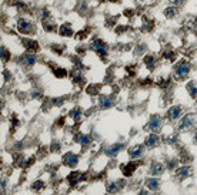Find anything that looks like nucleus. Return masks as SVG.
<instances>
[{"mask_svg": "<svg viewBox=\"0 0 197 195\" xmlns=\"http://www.w3.org/2000/svg\"><path fill=\"white\" fill-rule=\"evenodd\" d=\"M70 117L73 118L74 121H80V118H82V110L79 108V107H76L74 110H71V111H70Z\"/></svg>", "mask_w": 197, "mask_h": 195, "instance_id": "nucleus-25", "label": "nucleus"}, {"mask_svg": "<svg viewBox=\"0 0 197 195\" xmlns=\"http://www.w3.org/2000/svg\"><path fill=\"white\" fill-rule=\"evenodd\" d=\"M124 30H127V27H117L116 29L117 33H121V31H124Z\"/></svg>", "mask_w": 197, "mask_h": 195, "instance_id": "nucleus-43", "label": "nucleus"}, {"mask_svg": "<svg viewBox=\"0 0 197 195\" xmlns=\"http://www.w3.org/2000/svg\"><path fill=\"white\" fill-rule=\"evenodd\" d=\"M87 33H90V29H84V30H80L79 33L76 34V39H77V40H83V39L87 37Z\"/></svg>", "mask_w": 197, "mask_h": 195, "instance_id": "nucleus-32", "label": "nucleus"}, {"mask_svg": "<svg viewBox=\"0 0 197 195\" xmlns=\"http://www.w3.org/2000/svg\"><path fill=\"white\" fill-rule=\"evenodd\" d=\"M71 78H73V81L74 83H77L80 87H83L84 86V83H86V80H84V77L80 74V68H77V70H74L73 73H71Z\"/></svg>", "mask_w": 197, "mask_h": 195, "instance_id": "nucleus-10", "label": "nucleus"}, {"mask_svg": "<svg viewBox=\"0 0 197 195\" xmlns=\"http://www.w3.org/2000/svg\"><path fill=\"white\" fill-rule=\"evenodd\" d=\"M150 83H151L150 78H144V81H143V84H150Z\"/></svg>", "mask_w": 197, "mask_h": 195, "instance_id": "nucleus-44", "label": "nucleus"}, {"mask_svg": "<svg viewBox=\"0 0 197 195\" xmlns=\"http://www.w3.org/2000/svg\"><path fill=\"white\" fill-rule=\"evenodd\" d=\"M59 33L62 34V36L69 37V36H71V34H73V29H71V26L69 24V23H65V24L60 26V29H59Z\"/></svg>", "mask_w": 197, "mask_h": 195, "instance_id": "nucleus-16", "label": "nucleus"}, {"mask_svg": "<svg viewBox=\"0 0 197 195\" xmlns=\"http://www.w3.org/2000/svg\"><path fill=\"white\" fill-rule=\"evenodd\" d=\"M4 77H6L7 80H9V78H10V74H9V71H4Z\"/></svg>", "mask_w": 197, "mask_h": 195, "instance_id": "nucleus-47", "label": "nucleus"}, {"mask_svg": "<svg viewBox=\"0 0 197 195\" xmlns=\"http://www.w3.org/2000/svg\"><path fill=\"white\" fill-rule=\"evenodd\" d=\"M163 170H164L163 165L159 164V162H154L150 167V174H153V175H160V174H163Z\"/></svg>", "mask_w": 197, "mask_h": 195, "instance_id": "nucleus-19", "label": "nucleus"}, {"mask_svg": "<svg viewBox=\"0 0 197 195\" xmlns=\"http://www.w3.org/2000/svg\"><path fill=\"white\" fill-rule=\"evenodd\" d=\"M4 188H6V182H4V181H2V192L4 191Z\"/></svg>", "mask_w": 197, "mask_h": 195, "instance_id": "nucleus-46", "label": "nucleus"}, {"mask_svg": "<svg viewBox=\"0 0 197 195\" xmlns=\"http://www.w3.org/2000/svg\"><path fill=\"white\" fill-rule=\"evenodd\" d=\"M84 178H86V175H83L82 172H79V171H71L67 177V181H69L70 185H76L77 182H80V181L84 180Z\"/></svg>", "mask_w": 197, "mask_h": 195, "instance_id": "nucleus-6", "label": "nucleus"}, {"mask_svg": "<svg viewBox=\"0 0 197 195\" xmlns=\"http://www.w3.org/2000/svg\"><path fill=\"white\" fill-rule=\"evenodd\" d=\"M174 3H176V4H182L183 0H174Z\"/></svg>", "mask_w": 197, "mask_h": 195, "instance_id": "nucleus-48", "label": "nucleus"}, {"mask_svg": "<svg viewBox=\"0 0 197 195\" xmlns=\"http://www.w3.org/2000/svg\"><path fill=\"white\" fill-rule=\"evenodd\" d=\"M137 167H139V162H129L126 165H121V171H123V174L126 177H132Z\"/></svg>", "mask_w": 197, "mask_h": 195, "instance_id": "nucleus-8", "label": "nucleus"}, {"mask_svg": "<svg viewBox=\"0 0 197 195\" xmlns=\"http://www.w3.org/2000/svg\"><path fill=\"white\" fill-rule=\"evenodd\" d=\"M159 137L156 135V134H150V135L146 138V145L149 147V148H154V147L159 145Z\"/></svg>", "mask_w": 197, "mask_h": 195, "instance_id": "nucleus-14", "label": "nucleus"}, {"mask_svg": "<svg viewBox=\"0 0 197 195\" xmlns=\"http://www.w3.org/2000/svg\"><path fill=\"white\" fill-rule=\"evenodd\" d=\"M65 49H66V46H60V47H59V44H53V46H52V50L54 53H57V54H62V53L65 51Z\"/></svg>", "mask_w": 197, "mask_h": 195, "instance_id": "nucleus-33", "label": "nucleus"}, {"mask_svg": "<svg viewBox=\"0 0 197 195\" xmlns=\"http://www.w3.org/2000/svg\"><path fill=\"white\" fill-rule=\"evenodd\" d=\"M34 161H36V158H34V157L29 158V161H27V162H25V164H23V167H25V168H29V167H31V165L34 164Z\"/></svg>", "mask_w": 197, "mask_h": 195, "instance_id": "nucleus-36", "label": "nucleus"}, {"mask_svg": "<svg viewBox=\"0 0 197 195\" xmlns=\"http://www.w3.org/2000/svg\"><path fill=\"white\" fill-rule=\"evenodd\" d=\"M80 143H82V147L86 148V147H89L90 144H92V137H90V135H83L80 138Z\"/></svg>", "mask_w": 197, "mask_h": 195, "instance_id": "nucleus-30", "label": "nucleus"}, {"mask_svg": "<svg viewBox=\"0 0 197 195\" xmlns=\"http://www.w3.org/2000/svg\"><path fill=\"white\" fill-rule=\"evenodd\" d=\"M77 162H79V157L74 155V154H71V152H67V154L63 157V164H65L66 167L74 168L77 165Z\"/></svg>", "mask_w": 197, "mask_h": 195, "instance_id": "nucleus-5", "label": "nucleus"}, {"mask_svg": "<svg viewBox=\"0 0 197 195\" xmlns=\"http://www.w3.org/2000/svg\"><path fill=\"white\" fill-rule=\"evenodd\" d=\"M134 14V10H132V9H126L124 10V16H126V17H132V16Z\"/></svg>", "mask_w": 197, "mask_h": 195, "instance_id": "nucleus-40", "label": "nucleus"}, {"mask_svg": "<svg viewBox=\"0 0 197 195\" xmlns=\"http://www.w3.org/2000/svg\"><path fill=\"white\" fill-rule=\"evenodd\" d=\"M57 124L60 125V127H62V124H65V118H62V120H59V121H57Z\"/></svg>", "mask_w": 197, "mask_h": 195, "instance_id": "nucleus-45", "label": "nucleus"}, {"mask_svg": "<svg viewBox=\"0 0 197 195\" xmlns=\"http://www.w3.org/2000/svg\"><path fill=\"white\" fill-rule=\"evenodd\" d=\"M17 127H19V120L13 117L12 118V130H13V128H17Z\"/></svg>", "mask_w": 197, "mask_h": 195, "instance_id": "nucleus-39", "label": "nucleus"}, {"mask_svg": "<svg viewBox=\"0 0 197 195\" xmlns=\"http://www.w3.org/2000/svg\"><path fill=\"white\" fill-rule=\"evenodd\" d=\"M189 71H190V64H189L186 60L180 61L179 64L176 66V77L180 78V80L186 78V76L189 74Z\"/></svg>", "mask_w": 197, "mask_h": 195, "instance_id": "nucleus-2", "label": "nucleus"}, {"mask_svg": "<svg viewBox=\"0 0 197 195\" xmlns=\"http://www.w3.org/2000/svg\"><path fill=\"white\" fill-rule=\"evenodd\" d=\"M177 177L179 178H182V180H184V178H187L189 175H190V168H187V167H183V168H179L177 170Z\"/></svg>", "mask_w": 197, "mask_h": 195, "instance_id": "nucleus-22", "label": "nucleus"}, {"mask_svg": "<svg viewBox=\"0 0 197 195\" xmlns=\"http://www.w3.org/2000/svg\"><path fill=\"white\" fill-rule=\"evenodd\" d=\"M191 124H193V115H186L182 120V123H180L179 128L180 130H189L191 127Z\"/></svg>", "mask_w": 197, "mask_h": 195, "instance_id": "nucleus-15", "label": "nucleus"}, {"mask_svg": "<svg viewBox=\"0 0 197 195\" xmlns=\"http://www.w3.org/2000/svg\"><path fill=\"white\" fill-rule=\"evenodd\" d=\"M126 71L129 73L130 76H134L136 74V70H134V66H127L126 67Z\"/></svg>", "mask_w": 197, "mask_h": 195, "instance_id": "nucleus-37", "label": "nucleus"}, {"mask_svg": "<svg viewBox=\"0 0 197 195\" xmlns=\"http://www.w3.org/2000/svg\"><path fill=\"white\" fill-rule=\"evenodd\" d=\"M53 74H54L57 78H65L66 76H67V71L62 67H56V68H53Z\"/></svg>", "mask_w": 197, "mask_h": 195, "instance_id": "nucleus-23", "label": "nucleus"}, {"mask_svg": "<svg viewBox=\"0 0 197 195\" xmlns=\"http://www.w3.org/2000/svg\"><path fill=\"white\" fill-rule=\"evenodd\" d=\"M187 91H189V94H190L193 98H196V97H197V86H196L194 81H190V83L187 84Z\"/></svg>", "mask_w": 197, "mask_h": 195, "instance_id": "nucleus-21", "label": "nucleus"}, {"mask_svg": "<svg viewBox=\"0 0 197 195\" xmlns=\"http://www.w3.org/2000/svg\"><path fill=\"white\" fill-rule=\"evenodd\" d=\"M31 188H33L34 191H40V189H43V188H44L43 181H36V182L31 185Z\"/></svg>", "mask_w": 197, "mask_h": 195, "instance_id": "nucleus-34", "label": "nucleus"}, {"mask_svg": "<svg viewBox=\"0 0 197 195\" xmlns=\"http://www.w3.org/2000/svg\"><path fill=\"white\" fill-rule=\"evenodd\" d=\"M92 49L102 57V60H104V57L107 56V44H106L102 39H94V40L92 41Z\"/></svg>", "mask_w": 197, "mask_h": 195, "instance_id": "nucleus-1", "label": "nucleus"}, {"mask_svg": "<svg viewBox=\"0 0 197 195\" xmlns=\"http://www.w3.org/2000/svg\"><path fill=\"white\" fill-rule=\"evenodd\" d=\"M169 84H170V80H160L159 81V87H161V88H166Z\"/></svg>", "mask_w": 197, "mask_h": 195, "instance_id": "nucleus-38", "label": "nucleus"}, {"mask_svg": "<svg viewBox=\"0 0 197 195\" xmlns=\"http://www.w3.org/2000/svg\"><path fill=\"white\" fill-rule=\"evenodd\" d=\"M146 184H147V187L151 189V191H157V189H159V187H160L159 181H157V180H151V178L146 181Z\"/></svg>", "mask_w": 197, "mask_h": 195, "instance_id": "nucleus-26", "label": "nucleus"}, {"mask_svg": "<svg viewBox=\"0 0 197 195\" xmlns=\"http://www.w3.org/2000/svg\"><path fill=\"white\" fill-rule=\"evenodd\" d=\"M109 2H120V0H109Z\"/></svg>", "mask_w": 197, "mask_h": 195, "instance_id": "nucleus-49", "label": "nucleus"}, {"mask_svg": "<svg viewBox=\"0 0 197 195\" xmlns=\"http://www.w3.org/2000/svg\"><path fill=\"white\" fill-rule=\"evenodd\" d=\"M180 115H182V107H180V105L172 107V108L169 110V113H167V117H169L170 120H176V118H179Z\"/></svg>", "mask_w": 197, "mask_h": 195, "instance_id": "nucleus-11", "label": "nucleus"}, {"mask_svg": "<svg viewBox=\"0 0 197 195\" xmlns=\"http://www.w3.org/2000/svg\"><path fill=\"white\" fill-rule=\"evenodd\" d=\"M100 107H102V108H110L111 105H113V100L110 98V97H100Z\"/></svg>", "mask_w": 197, "mask_h": 195, "instance_id": "nucleus-20", "label": "nucleus"}, {"mask_svg": "<svg viewBox=\"0 0 197 195\" xmlns=\"http://www.w3.org/2000/svg\"><path fill=\"white\" fill-rule=\"evenodd\" d=\"M17 30L23 34H31L34 29L30 22H27V20H25V19H20L17 22Z\"/></svg>", "mask_w": 197, "mask_h": 195, "instance_id": "nucleus-3", "label": "nucleus"}, {"mask_svg": "<svg viewBox=\"0 0 197 195\" xmlns=\"http://www.w3.org/2000/svg\"><path fill=\"white\" fill-rule=\"evenodd\" d=\"M177 167V160H172V161L169 162V168L170 170H173V168Z\"/></svg>", "mask_w": 197, "mask_h": 195, "instance_id": "nucleus-41", "label": "nucleus"}, {"mask_svg": "<svg viewBox=\"0 0 197 195\" xmlns=\"http://www.w3.org/2000/svg\"><path fill=\"white\" fill-rule=\"evenodd\" d=\"M176 14H177V9H176V7H167V9L164 10V16H166L167 19H173Z\"/></svg>", "mask_w": 197, "mask_h": 195, "instance_id": "nucleus-27", "label": "nucleus"}, {"mask_svg": "<svg viewBox=\"0 0 197 195\" xmlns=\"http://www.w3.org/2000/svg\"><path fill=\"white\" fill-rule=\"evenodd\" d=\"M124 187V181H117V182H107L106 184V191L109 194H114V192L120 191Z\"/></svg>", "mask_w": 197, "mask_h": 195, "instance_id": "nucleus-7", "label": "nucleus"}, {"mask_svg": "<svg viewBox=\"0 0 197 195\" xmlns=\"http://www.w3.org/2000/svg\"><path fill=\"white\" fill-rule=\"evenodd\" d=\"M20 61H22V64L25 66V67H31V66L36 63V56H33V54H25Z\"/></svg>", "mask_w": 197, "mask_h": 195, "instance_id": "nucleus-12", "label": "nucleus"}, {"mask_svg": "<svg viewBox=\"0 0 197 195\" xmlns=\"http://www.w3.org/2000/svg\"><path fill=\"white\" fill-rule=\"evenodd\" d=\"M100 87H102L100 84H96V86L93 84V86H89V87H87V93H89L90 96H94V94H97V93H98Z\"/></svg>", "mask_w": 197, "mask_h": 195, "instance_id": "nucleus-29", "label": "nucleus"}, {"mask_svg": "<svg viewBox=\"0 0 197 195\" xmlns=\"http://www.w3.org/2000/svg\"><path fill=\"white\" fill-rule=\"evenodd\" d=\"M59 148H60V145H59L57 143H53V144H52V151H53V152L59 151Z\"/></svg>", "mask_w": 197, "mask_h": 195, "instance_id": "nucleus-42", "label": "nucleus"}, {"mask_svg": "<svg viewBox=\"0 0 197 195\" xmlns=\"http://www.w3.org/2000/svg\"><path fill=\"white\" fill-rule=\"evenodd\" d=\"M161 125V117L160 115H153L150 118V123H149V127H150L151 131H159Z\"/></svg>", "mask_w": 197, "mask_h": 195, "instance_id": "nucleus-9", "label": "nucleus"}, {"mask_svg": "<svg viewBox=\"0 0 197 195\" xmlns=\"http://www.w3.org/2000/svg\"><path fill=\"white\" fill-rule=\"evenodd\" d=\"M43 27H44V30L46 31H53L56 29V24L53 22H49L47 19H44L43 20Z\"/></svg>", "mask_w": 197, "mask_h": 195, "instance_id": "nucleus-28", "label": "nucleus"}, {"mask_svg": "<svg viewBox=\"0 0 197 195\" xmlns=\"http://www.w3.org/2000/svg\"><path fill=\"white\" fill-rule=\"evenodd\" d=\"M0 56H2V61H3V63H7L10 60L9 50H7L6 47H3V46H2V49H0Z\"/></svg>", "mask_w": 197, "mask_h": 195, "instance_id": "nucleus-24", "label": "nucleus"}, {"mask_svg": "<svg viewBox=\"0 0 197 195\" xmlns=\"http://www.w3.org/2000/svg\"><path fill=\"white\" fill-rule=\"evenodd\" d=\"M23 46H25V49L27 50V51L30 53H36L40 50V44L37 43L36 40H30V39H23Z\"/></svg>", "mask_w": 197, "mask_h": 195, "instance_id": "nucleus-4", "label": "nucleus"}, {"mask_svg": "<svg viewBox=\"0 0 197 195\" xmlns=\"http://www.w3.org/2000/svg\"><path fill=\"white\" fill-rule=\"evenodd\" d=\"M196 141H197V134H196Z\"/></svg>", "mask_w": 197, "mask_h": 195, "instance_id": "nucleus-50", "label": "nucleus"}, {"mask_svg": "<svg viewBox=\"0 0 197 195\" xmlns=\"http://www.w3.org/2000/svg\"><path fill=\"white\" fill-rule=\"evenodd\" d=\"M163 57H166L167 60H174L176 54H174V51H164L163 53Z\"/></svg>", "mask_w": 197, "mask_h": 195, "instance_id": "nucleus-35", "label": "nucleus"}, {"mask_svg": "<svg viewBox=\"0 0 197 195\" xmlns=\"http://www.w3.org/2000/svg\"><path fill=\"white\" fill-rule=\"evenodd\" d=\"M143 145H136V147H133V148H130V151H129V154H130V157L132 158H139L140 155L143 154Z\"/></svg>", "mask_w": 197, "mask_h": 195, "instance_id": "nucleus-18", "label": "nucleus"}, {"mask_svg": "<svg viewBox=\"0 0 197 195\" xmlns=\"http://www.w3.org/2000/svg\"><path fill=\"white\" fill-rule=\"evenodd\" d=\"M143 22H144V26H143V27H142V30L143 31H150L151 30V29H153V22H150V20H147V19H146V17H144V19H143Z\"/></svg>", "mask_w": 197, "mask_h": 195, "instance_id": "nucleus-31", "label": "nucleus"}, {"mask_svg": "<svg viewBox=\"0 0 197 195\" xmlns=\"http://www.w3.org/2000/svg\"><path fill=\"white\" fill-rule=\"evenodd\" d=\"M143 61H144L146 67H147L149 70H154V67H156V57L154 56H150V54H149V56L144 57Z\"/></svg>", "mask_w": 197, "mask_h": 195, "instance_id": "nucleus-17", "label": "nucleus"}, {"mask_svg": "<svg viewBox=\"0 0 197 195\" xmlns=\"http://www.w3.org/2000/svg\"><path fill=\"white\" fill-rule=\"evenodd\" d=\"M121 148H124L123 144H116V145H111L110 148L106 150V154H107L109 157H116V155L121 151Z\"/></svg>", "mask_w": 197, "mask_h": 195, "instance_id": "nucleus-13", "label": "nucleus"}]
</instances>
